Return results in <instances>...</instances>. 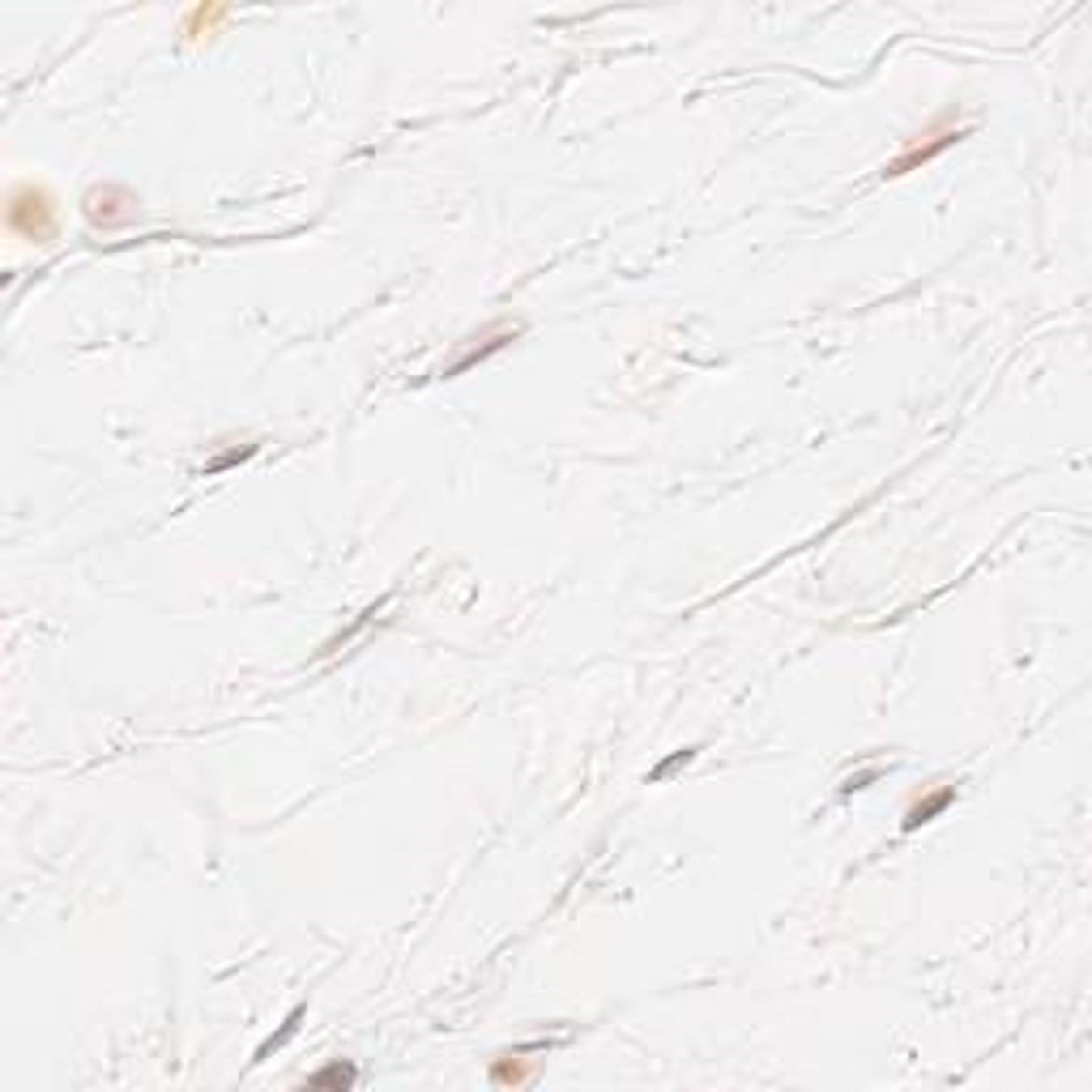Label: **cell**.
Segmentation results:
<instances>
[{
  "label": "cell",
  "instance_id": "obj_3",
  "mask_svg": "<svg viewBox=\"0 0 1092 1092\" xmlns=\"http://www.w3.org/2000/svg\"><path fill=\"white\" fill-rule=\"evenodd\" d=\"M81 210L90 218V226L99 231H116V226L137 223V197L120 184H94L90 193L81 197Z\"/></svg>",
  "mask_w": 1092,
  "mask_h": 1092
},
{
  "label": "cell",
  "instance_id": "obj_2",
  "mask_svg": "<svg viewBox=\"0 0 1092 1092\" xmlns=\"http://www.w3.org/2000/svg\"><path fill=\"white\" fill-rule=\"evenodd\" d=\"M964 132H969V129H956V124H951V116H939V120H935L931 129L918 132V137H913V142L905 145V150H900L896 158L888 162V167H883V175H888V180H896V175L918 171L921 162H931L935 154H943L948 145H956V142L964 137Z\"/></svg>",
  "mask_w": 1092,
  "mask_h": 1092
},
{
  "label": "cell",
  "instance_id": "obj_5",
  "mask_svg": "<svg viewBox=\"0 0 1092 1092\" xmlns=\"http://www.w3.org/2000/svg\"><path fill=\"white\" fill-rule=\"evenodd\" d=\"M951 802H956V785H939V789H931L926 799H918L909 811H905V824H900V828H905V832H918L921 824H931L935 815H943V811H948Z\"/></svg>",
  "mask_w": 1092,
  "mask_h": 1092
},
{
  "label": "cell",
  "instance_id": "obj_6",
  "mask_svg": "<svg viewBox=\"0 0 1092 1092\" xmlns=\"http://www.w3.org/2000/svg\"><path fill=\"white\" fill-rule=\"evenodd\" d=\"M354 1080H359V1072H354L350 1062H329V1067H321V1072H312L307 1075V1088H354Z\"/></svg>",
  "mask_w": 1092,
  "mask_h": 1092
},
{
  "label": "cell",
  "instance_id": "obj_9",
  "mask_svg": "<svg viewBox=\"0 0 1092 1092\" xmlns=\"http://www.w3.org/2000/svg\"><path fill=\"white\" fill-rule=\"evenodd\" d=\"M299 1020H304V1007H294V1012H291V1016H286L282 1032H278V1037H269V1042H265V1045H261V1050H256V1058H265V1054H269V1050H278V1045H282V1042H286V1037H294V1029H299Z\"/></svg>",
  "mask_w": 1092,
  "mask_h": 1092
},
{
  "label": "cell",
  "instance_id": "obj_7",
  "mask_svg": "<svg viewBox=\"0 0 1092 1092\" xmlns=\"http://www.w3.org/2000/svg\"><path fill=\"white\" fill-rule=\"evenodd\" d=\"M491 1084H529V1067H521L516 1054H504V1058L491 1062Z\"/></svg>",
  "mask_w": 1092,
  "mask_h": 1092
},
{
  "label": "cell",
  "instance_id": "obj_4",
  "mask_svg": "<svg viewBox=\"0 0 1092 1092\" xmlns=\"http://www.w3.org/2000/svg\"><path fill=\"white\" fill-rule=\"evenodd\" d=\"M521 334V321H491L483 329V334H474V337H466V346H461V354H457L453 363L444 367V380H453V375H461V372H470L474 363H483V359H491L496 350H504L512 337Z\"/></svg>",
  "mask_w": 1092,
  "mask_h": 1092
},
{
  "label": "cell",
  "instance_id": "obj_11",
  "mask_svg": "<svg viewBox=\"0 0 1092 1092\" xmlns=\"http://www.w3.org/2000/svg\"><path fill=\"white\" fill-rule=\"evenodd\" d=\"M880 777V769H867V772H858V777H850L845 785H840V794H858V789H867V781H875Z\"/></svg>",
  "mask_w": 1092,
  "mask_h": 1092
},
{
  "label": "cell",
  "instance_id": "obj_10",
  "mask_svg": "<svg viewBox=\"0 0 1092 1092\" xmlns=\"http://www.w3.org/2000/svg\"><path fill=\"white\" fill-rule=\"evenodd\" d=\"M688 759H696V747H683V751H675V756H670L666 764H658V769H653V781H662L666 772H675L678 764H688Z\"/></svg>",
  "mask_w": 1092,
  "mask_h": 1092
},
{
  "label": "cell",
  "instance_id": "obj_1",
  "mask_svg": "<svg viewBox=\"0 0 1092 1092\" xmlns=\"http://www.w3.org/2000/svg\"><path fill=\"white\" fill-rule=\"evenodd\" d=\"M5 223L9 231H18L21 239H34V243H51L61 223H56V197L39 184H18L9 193V210H5Z\"/></svg>",
  "mask_w": 1092,
  "mask_h": 1092
},
{
  "label": "cell",
  "instance_id": "obj_8",
  "mask_svg": "<svg viewBox=\"0 0 1092 1092\" xmlns=\"http://www.w3.org/2000/svg\"><path fill=\"white\" fill-rule=\"evenodd\" d=\"M248 457H256V444H243V448H226L223 457H213V461H205V474H223V470L239 466V461H248Z\"/></svg>",
  "mask_w": 1092,
  "mask_h": 1092
}]
</instances>
